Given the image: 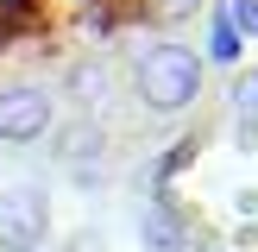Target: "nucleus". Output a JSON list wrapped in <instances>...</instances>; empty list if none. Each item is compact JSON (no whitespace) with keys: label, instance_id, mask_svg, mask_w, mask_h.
Masks as SVG:
<instances>
[{"label":"nucleus","instance_id":"obj_1","mask_svg":"<svg viewBox=\"0 0 258 252\" xmlns=\"http://www.w3.org/2000/svg\"><path fill=\"white\" fill-rule=\"evenodd\" d=\"M133 88L151 113H183L202 95V57L189 44H145L133 63Z\"/></svg>","mask_w":258,"mask_h":252},{"label":"nucleus","instance_id":"obj_2","mask_svg":"<svg viewBox=\"0 0 258 252\" xmlns=\"http://www.w3.org/2000/svg\"><path fill=\"white\" fill-rule=\"evenodd\" d=\"M50 233V196L38 183H13L0 196V252H38Z\"/></svg>","mask_w":258,"mask_h":252},{"label":"nucleus","instance_id":"obj_3","mask_svg":"<svg viewBox=\"0 0 258 252\" xmlns=\"http://www.w3.org/2000/svg\"><path fill=\"white\" fill-rule=\"evenodd\" d=\"M50 133V95L38 82L0 88V145H38Z\"/></svg>","mask_w":258,"mask_h":252},{"label":"nucleus","instance_id":"obj_4","mask_svg":"<svg viewBox=\"0 0 258 252\" xmlns=\"http://www.w3.org/2000/svg\"><path fill=\"white\" fill-rule=\"evenodd\" d=\"M57 164H63L82 189H95L101 176H107V133H101L95 120H70V126L57 133Z\"/></svg>","mask_w":258,"mask_h":252},{"label":"nucleus","instance_id":"obj_5","mask_svg":"<svg viewBox=\"0 0 258 252\" xmlns=\"http://www.w3.org/2000/svg\"><path fill=\"white\" fill-rule=\"evenodd\" d=\"M63 95L82 107V120H95V113L113 101V76H107V63H95V57H88V63H76V70H70V82H63Z\"/></svg>","mask_w":258,"mask_h":252},{"label":"nucleus","instance_id":"obj_6","mask_svg":"<svg viewBox=\"0 0 258 252\" xmlns=\"http://www.w3.org/2000/svg\"><path fill=\"white\" fill-rule=\"evenodd\" d=\"M145 246L151 252H183V227H176V214L164 208V202L145 214Z\"/></svg>","mask_w":258,"mask_h":252},{"label":"nucleus","instance_id":"obj_7","mask_svg":"<svg viewBox=\"0 0 258 252\" xmlns=\"http://www.w3.org/2000/svg\"><path fill=\"white\" fill-rule=\"evenodd\" d=\"M233 120H239V133H258V70H246L233 82Z\"/></svg>","mask_w":258,"mask_h":252},{"label":"nucleus","instance_id":"obj_8","mask_svg":"<svg viewBox=\"0 0 258 252\" xmlns=\"http://www.w3.org/2000/svg\"><path fill=\"white\" fill-rule=\"evenodd\" d=\"M208 57H214V63H233V57H239V32H233L227 13H221V25H214V50H208Z\"/></svg>","mask_w":258,"mask_h":252},{"label":"nucleus","instance_id":"obj_9","mask_svg":"<svg viewBox=\"0 0 258 252\" xmlns=\"http://www.w3.org/2000/svg\"><path fill=\"white\" fill-rule=\"evenodd\" d=\"M227 19H233V32H258V0H233Z\"/></svg>","mask_w":258,"mask_h":252},{"label":"nucleus","instance_id":"obj_10","mask_svg":"<svg viewBox=\"0 0 258 252\" xmlns=\"http://www.w3.org/2000/svg\"><path fill=\"white\" fill-rule=\"evenodd\" d=\"M196 7H202V0H158V13H164V19H189Z\"/></svg>","mask_w":258,"mask_h":252}]
</instances>
